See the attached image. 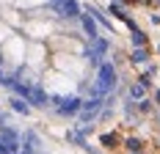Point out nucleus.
Here are the masks:
<instances>
[{"label":"nucleus","mask_w":160,"mask_h":154,"mask_svg":"<svg viewBox=\"0 0 160 154\" xmlns=\"http://www.w3.org/2000/svg\"><path fill=\"white\" fill-rule=\"evenodd\" d=\"M113 88H116V69H113V63L102 61L97 66V85L91 88V94L99 96V99H105V94L113 91Z\"/></svg>","instance_id":"nucleus-1"},{"label":"nucleus","mask_w":160,"mask_h":154,"mask_svg":"<svg viewBox=\"0 0 160 154\" xmlns=\"http://www.w3.org/2000/svg\"><path fill=\"white\" fill-rule=\"evenodd\" d=\"M52 102H55V110L61 116H75V113H80V102L83 99H78V96H55Z\"/></svg>","instance_id":"nucleus-2"},{"label":"nucleus","mask_w":160,"mask_h":154,"mask_svg":"<svg viewBox=\"0 0 160 154\" xmlns=\"http://www.w3.org/2000/svg\"><path fill=\"white\" fill-rule=\"evenodd\" d=\"M50 8H52L55 14H61V17H72V19H75V17H80V11H83L78 0H52V6H50Z\"/></svg>","instance_id":"nucleus-3"},{"label":"nucleus","mask_w":160,"mask_h":154,"mask_svg":"<svg viewBox=\"0 0 160 154\" xmlns=\"http://www.w3.org/2000/svg\"><path fill=\"white\" fill-rule=\"evenodd\" d=\"M80 25H83V31H86V36H88V41L99 36V28H97L94 17L88 14V11H80Z\"/></svg>","instance_id":"nucleus-4"},{"label":"nucleus","mask_w":160,"mask_h":154,"mask_svg":"<svg viewBox=\"0 0 160 154\" xmlns=\"http://www.w3.org/2000/svg\"><path fill=\"white\" fill-rule=\"evenodd\" d=\"M25 102H31V105H36V108H47V105H50V96L42 91L39 85H31V94H28Z\"/></svg>","instance_id":"nucleus-5"},{"label":"nucleus","mask_w":160,"mask_h":154,"mask_svg":"<svg viewBox=\"0 0 160 154\" xmlns=\"http://www.w3.org/2000/svg\"><path fill=\"white\" fill-rule=\"evenodd\" d=\"M146 91H149V85L138 80V83L130 85V99H132V102H141V99H146Z\"/></svg>","instance_id":"nucleus-6"},{"label":"nucleus","mask_w":160,"mask_h":154,"mask_svg":"<svg viewBox=\"0 0 160 154\" xmlns=\"http://www.w3.org/2000/svg\"><path fill=\"white\" fill-rule=\"evenodd\" d=\"M11 110H17V113H22V116H28V113H31V105H28L25 99H19V96H14V99H11Z\"/></svg>","instance_id":"nucleus-7"},{"label":"nucleus","mask_w":160,"mask_h":154,"mask_svg":"<svg viewBox=\"0 0 160 154\" xmlns=\"http://www.w3.org/2000/svg\"><path fill=\"white\" fill-rule=\"evenodd\" d=\"M130 39H132V44H135V47H144V44H146V36H144V31H138L135 25L130 28Z\"/></svg>","instance_id":"nucleus-8"},{"label":"nucleus","mask_w":160,"mask_h":154,"mask_svg":"<svg viewBox=\"0 0 160 154\" xmlns=\"http://www.w3.org/2000/svg\"><path fill=\"white\" fill-rule=\"evenodd\" d=\"M124 149H127V152H144V143L138 138H127L124 140Z\"/></svg>","instance_id":"nucleus-9"},{"label":"nucleus","mask_w":160,"mask_h":154,"mask_svg":"<svg viewBox=\"0 0 160 154\" xmlns=\"http://www.w3.org/2000/svg\"><path fill=\"white\" fill-rule=\"evenodd\" d=\"M99 143H102L105 149H116V146H119V138H116V135H102Z\"/></svg>","instance_id":"nucleus-10"},{"label":"nucleus","mask_w":160,"mask_h":154,"mask_svg":"<svg viewBox=\"0 0 160 154\" xmlns=\"http://www.w3.org/2000/svg\"><path fill=\"white\" fill-rule=\"evenodd\" d=\"M132 63H146V50H132Z\"/></svg>","instance_id":"nucleus-11"},{"label":"nucleus","mask_w":160,"mask_h":154,"mask_svg":"<svg viewBox=\"0 0 160 154\" xmlns=\"http://www.w3.org/2000/svg\"><path fill=\"white\" fill-rule=\"evenodd\" d=\"M155 102H158V105H160V88H158V91H155Z\"/></svg>","instance_id":"nucleus-12"},{"label":"nucleus","mask_w":160,"mask_h":154,"mask_svg":"<svg viewBox=\"0 0 160 154\" xmlns=\"http://www.w3.org/2000/svg\"><path fill=\"white\" fill-rule=\"evenodd\" d=\"M130 154H144V152H130Z\"/></svg>","instance_id":"nucleus-13"},{"label":"nucleus","mask_w":160,"mask_h":154,"mask_svg":"<svg viewBox=\"0 0 160 154\" xmlns=\"http://www.w3.org/2000/svg\"><path fill=\"white\" fill-rule=\"evenodd\" d=\"M158 52H160V47H158Z\"/></svg>","instance_id":"nucleus-14"}]
</instances>
